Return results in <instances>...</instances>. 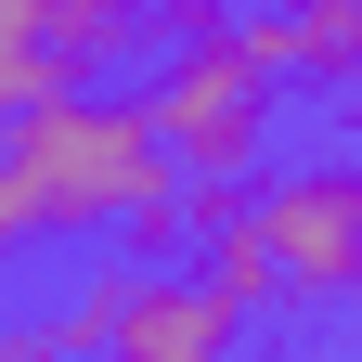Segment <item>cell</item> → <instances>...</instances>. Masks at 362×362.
<instances>
[{"instance_id":"6da1fadb","label":"cell","mask_w":362,"mask_h":362,"mask_svg":"<svg viewBox=\"0 0 362 362\" xmlns=\"http://www.w3.org/2000/svg\"><path fill=\"white\" fill-rule=\"evenodd\" d=\"M194 272L233 310H349L362 298V156H298L272 181H181Z\"/></svg>"},{"instance_id":"7a4b0ae2","label":"cell","mask_w":362,"mask_h":362,"mask_svg":"<svg viewBox=\"0 0 362 362\" xmlns=\"http://www.w3.org/2000/svg\"><path fill=\"white\" fill-rule=\"evenodd\" d=\"M13 168H26L39 233H78V246L168 194V143H156V117H143V90H90V78L39 90V104L13 117Z\"/></svg>"},{"instance_id":"3957f363","label":"cell","mask_w":362,"mask_h":362,"mask_svg":"<svg viewBox=\"0 0 362 362\" xmlns=\"http://www.w3.org/2000/svg\"><path fill=\"white\" fill-rule=\"evenodd\" d=\"M143 117L181 181H246L272 156V117H285V78H272V52L246 26H194L168 39V65L143 78Z\"/></svg>"},{"instance_id":"277c9868","label":"cell","mask_w":362,"mask_h":362,"mask_svg":"<svg viewBox=\"0 0 362 362\" xmlns=\"http://www.w3.org/2000/svg\"><path fill=\"white\" fill-rule=\"evenodd\" d=\"M246 324H259V310H233L194 259H129L117 324H104V349H90V362H233Z\"/></svg>"},{"instance_id":"5b68a950","label":"cell","mask_w":362,"mask_h":362,"mask_svg":"<svg viewBox=\"0 0 362 362\" xmlns=\"http://www.w3.org/2000/svg\"><path fill=\"white\" fill-rule=\"evenodd\" d=\"M233 26L272 52V78H285V90H324V104H349V90H362V0H246Z\"/></svg>"},{"instance_id":"8992f818","label":"cell","mask_w":362,"mask_h":362,"mask_svg":"<svg viewBox=\"0 0 362 362\" xmlns=\"http://www.w3.org/2000/svg\"><path fill=\"white\" fill-rule=\"evenodd\" d=\"M26 13H39V52L65 78H104V65L143 52V13H129V0H26Z\"/></svg>"},{"instance_id":"52a82bcc","label":"cell","mask_w":362,"mask_h":362,"mask_svg":"<svg viewBox=\"0 0 362 362\" xmlns=\"http://www.w3.org/2000/svg\"><path fill=\"white\" fill-rule=\"evenodd\" d=\"M26 246H52V233H39V207H26V168H13V143H0V272H13Z\"/></svg>"},{"instance_id":"ba28073f","label":"cell","mask_w":362,"mask_h":362,"mask_svg":"<svg viewBox=\"0 0 362 362\" xmlns=\"http://www.w3.org/2000/svg\"><path fill=\"white\" fill-rule=\"evenodd\" d=\"M0 362H52V337H39V310H26V324H0Z\"/></svg>"},{"instance_id":"9c48e42d","label":"cell","mask_w":362,"mask_h":362,"mask_svg":"<svg viewBox=\"0 0 362 362\" xmlns=\"http://www.w3.org/2000/svg\"><path fill=\"white\" fill-rule=\"evenodd\" d=\"M129 13H143V0H129Z\"/></svg>"}]
</instances>
